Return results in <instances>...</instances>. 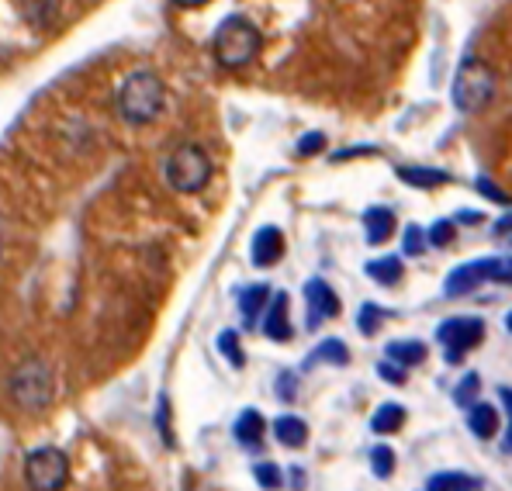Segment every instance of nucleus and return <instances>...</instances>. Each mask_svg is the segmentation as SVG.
I'll use <instances>...</instances> for the list:
<instances>
[{
    "label": "nucleus",
    "instance_id": "f257e3e1",
    "mask_svg": "<svg viewBox=\"0 0 512 491\" xmlns=\"http://www.w3.org/2000/svg\"><path fill=\"white\" fill-rule=\"evenodd\" d=\"M167 108V87L153 70L128 73L118 87V115L128 125H153Z\"/></svg>",
    "mask_w": 512,
    "mask_h": 491
},
{
    "label": "nucleus",
    "instance_id": "f03ea898",
    "mask_svg": "<svg viewBox=\"0 0 512 491\" xmlns=\"http://www.w3.org/2000/svg\"><path fill=\"white\" fill-rule=\"evenodd\" d=\"M263 49V35L260 28L253 25L250 18H225L215 32V59L225 66V70H243L250 66Z\"/></svg>",
    "mask_w": 512,
    "mask_h": 491
},
{
    "label": "nucleus",
    "instance_id": "7ed1b4c3",
    "mask_svg": "<svg viewBox=\"0 0 512 491\" xmlns=\"http://www.w3.org/2000/svg\"><path fill=\"white\" fill-rule=\"evenodd\" d=\"M11 402L25 412H45L56 398V374L45 360H25L7 381Z\"/></svg>",
    "mask_w": 512,
    "mask_h": 491
},
{
    "label": "nucleus",
    "instance_id": "20e7f679",
    "mask_svg": "<svg viewBox=\"0 0 512 491\" xmlns=\"http://www.w3.org/2000/svg\"><path fill=\"white\" fill-rule=\"evenodd\" d=\"M454 108L464 111V115H474L481 111L488 101L495 97V70L478 56H468L461 66H457V77H454Z\"/></svg>",
    "mask_w": 512,
    "mask_h": 491
},
{
    "label": "nucleus",
    "instance_id": "39448f33",
    "mask_svg": "<svg viewBox=\"0 0 512 491\" xmlns=\"http://www.w3.org/2000/svg\"><path fill=\"white\" fill-rule=\"evenodd\" d=\"M212 180V160L201 146L194 142H184L170 153L167 160V184L173 187L177 194H198L208 187Z\"/></svg>",
    "mask_w": 512,
    "mask_h": 491
},
{
    "label": "nucleus",
    "instance_id": "423d86ee",
    "mask_svg": "<svg viewBox=\"0 0 512 491\" xmlns=\"http://www.w3.org/2000/svg\"><path fill=\"white\" fill-rule=\"evenodd\" d=\"M70 481V457L56 447H39L25 457V485L32 491H63Z\"/></svg>",
    "mask_w": 512,
    "mask_h": 491
},
{
    "label": "nucleus",
    "instance_id": "0eeeda50",
    "mask_svg": "<svg viewBox=\"0 0 512 491\" xmlns=\"http://www.w3.org/2000/svg\"><path fill=\"white\" fill-rule=\"evenodd\" d=\"M436 339L447 350V364H457L464 360V353L474 350V346L485 339V322L471 319V315H461V319H447L440 329H436Z\"/></svg>",
    "mask_w": 512,
    "mask_h": 491
},
{
    "label": "nucleus",
    "instance_id": "6e6552de",
    "mask_svg": "<svg viewBox=\"0 0 512 491\" xmlns=\"http://www.w3.org/2000/svg\"><path fill=\"white\" fill-rule=\"evenodd\" d=\"M495 270H499V256L464 263V267H457L454 274L447 277V284H443V294H447V298H464V294L478 291L481 284L495 281Z\"/></svg>",
    "mask_w": 512,
    "mask_h": 491
},
{
    "label": "nucleus",
    "instance_id": "1a4fd4ad",
    "mask_svg": "<svg viewBox=\"0 0 512 491\" xmlns=\"http://www.w3.org/2000/svg\"><path fill=\"white\" fill-rule=\"evenodd\" d=\"M305 301H308V326H319V322H326V319H336L340 315V298H336V291L329 287L326 281H308L305 284Z\"/></svg>",
    "mask_w": 512,
    "mask_h": 491
},
{
    "label": "nucleus",
    "instance_id": "9d476101",
    "mask_svg": "<svg viewBox=\"0 0 512 491\" xmlns=\"http://www.w3.org/2000/svg\"><path fill=\"white\" fill-rule=\"evenodd\" d=\"M291 315H288V294L277 291L270 294L267 308H263V336L274 339V343H288L291 339Z\"/></svg>",
    "mask_w": 512,
    "mask_h": 491
},
{
    "label": "nucleus",
    "instance_id": "9b49d317",
    "mask_svg": "<svg viewBox=\"0 0 512 491\" xmlns=\"http://www.w3.org/2000/svg\"><path fill=\"white\" fill-rule=\"evenodd\" d=\"M284 256V232L277 225H263L253 236V267L267 270Z\"/></svg>",
    "mask_w": 512,
    "mask_h": 491
},
{
    "label": "nucleus",
    "instance_id": "f8f14e48",
    "mask_svg": "<svg viewBox=\"0 0 512 491\" xmlns=\"http://www.w3.org/2000/svg\"><path fill=\"white\" fill-rule=\"evenodd\" d=\"M395 232V211L391 208H367L364 211V236L371 246H381Z\"/></svg>",
    "mask_w": 512,
    "mask_h": 491
},
{
    "label": "nucleus",
    "instance_id": "ddd939ff",
    "mask_svg": "<svg viewBox=\"0 0 512 491\" xmlns=\"http://www.w3.org/2000/svg\"><path fill=\"white\" fill-rule=\"evenodd\" d=\"M468 429L478 440H492V436L499 433V409L485 402L468 405Z\"/></svg>",
    "mask_w": 512,
    "mask_h": 491
},
{
    "label": "nucleus",
    "instance_id": "4468645a",
    "mask_svg": "<svg viewBox=\"0 0 512 491\" xmlns=\"http://www.w3.org/2000/svg\"><path fill=\"white\" fill-rule=\"evenodd\" d=\"M59 4L63 0H18V11L32 28H49L59 18Z\"/></svg>",
    "mask_w": 512,
    "mask_h": 491
},
{
    "label": "nucleus",
    "instance_id": "2eb2a0df",
    "mask_svg": "<svg viewBox=\"0 0 512 491\" xmlns=\"http://www.w3.org/2000/svg\"><path fill=\"white\" fill-rule=\"evenodd\" d=\"M267 301H270V287L267 284H253V287H246V291L239 294V312H243V322L250 329L256 326V322H260Z\"/></svg>",
    "mask_w": 512,
    "mask_h": 491
},
{
    "label": "nucleus",
    "instance_id": "dca6fc26",
    "mask_svg": "<svg viewBox=\"0 0 512 491\" xmlns=\"http://www.w3.org/2000/svg\"><path fill=\"white\" fill-rule=\"evenodd\" d=\"M232 433H236V440L243 443L246 450H256L263 443V415L256 409H246L239 412L236 426H232Z\"/></svg>",
    "mask_w": 512,
    "mask_h": 491
},
{
    "label": "nucleus",
    "instance_id": "f3484780",
    "mask_svg": "<svg viewBox=\"0 0 512 491\" xmlns=\"http://www.w3.org/2000/svg\"><path fill=\"white\" fill-rule=\"evenodd\" d=\"M274 436L281 447L298 450L308 443V426H305V419H298V415H281V419L274 422Z\"/></svg>",
    "mask_w": 512,
    "mask_h": 491
},
{
    "label": "nucleus",
    "instance_id": "a211bd4d",
    "mask_svg": "<svg viewBox=\"0 0 512 491\" xmlns=\"http://www.w3.org/2000/svg\"><path fill=\"white\" fill-rule=\"evenodd\" d=\"M398 180L409 187H423V191H429V187H443L450 177L443 170H426V166H398Z\"/></svg>",
    "mask_w": 512,
    "mask_h": 491
},
{
    "label": "nucleus",
    "instance_id": "6ab92c4d",
    "mask_svg": "<svg viewBox=\"0 0 512 491\" xmlns=\"http://www.w3.org/2000/svg\"><path fill=\"white\" fill-rule=\"evenodd\" d=\"M384 357L395 360V364H402V367H416L426 360V346L416 343V339H395V343H388Z\"/></svg>",
    "mask_w": 512,
    "mask_h": 491
},
{
    "label": "nucleus",
    "instance_id": "aec40b11",
    "mask_svg": "<svg viewBox=\"0 0 512 491\" xmlns=\"http://www.w3.org/2000/svg\"><path fill=\"white\" fill-rule=\"evenodd\" d=\"M402 422H405V409H402V405H395V402H388V405H381V409L374 412L371 429L378 436H391V433H398V429H402Z\"/></svg>",
    "mask_w": 512,
    "mask_h": 491
},
{
    "label": "nucleus",
    "instance_id": "412c9836",
    "mask_svg": "<svg viewBox=\"0 0 512 491\" xmlns=\"http://www.w3.org/2000/svg\"><path fill=\"white\" fill-rule=\"evenodd\" d=\"M367 277L384 284V287L398 284V281H402V260H398V256H381V260H371V263H367Z\"/></svg>",
    "mask_w": 512,
    "mask_h": 491
},
{
    "label": "nucleus",
    "instance_id": "4be33fe9",
    "mask_svg": "<svg viewBox=\"0 0 512 491\" xmlns=\"http://www.w3.org/2000/svg\"><path fill=\"white\" fill-rule=\"evenodd\" d=\"M478 488V481L468 478L464 471H443V474H433L429 478L426 491H474Z\"/></svg>",
    "mask_w": 512,
    "mask_h": 491
},
{
    "label": "nucleus",
    "instance_id": "5701e85b",
    "mask_svg": "<svg viewBox=\"0 0 512 491\" xmlns=\"http://www.w3.org/2000/svg\"><path fill=\"white\" fill-rule=\"evenodd\" d=\"M319 360H329V364L343 367V364H350V350H346V346L340 343V339H326V343H322L319 350L308 353V367L319 364Z\"/></svg>",
    "mask_w": 512,
    "mask_h": 491
},
{
    "label": "nucleus",
    "instance_id": "b1692460",
    "mask_svg": "<svg viewBox=\"0 0 512 491\" xmlns=\"http://www.w3.org/2000/svg\"><path fill=\"white\" fill-rule=\"evenodd\" d=\"M381 322H384V308L374 305V301H367V305L360 308V315H357L360 332H364V336H374V332L381 329Z\"/></svg>",
    "mask_w": 512,
    "mask_h": 491
},
{
    "label": "nucleus",
    "instance_id": "393cba45",
    "mask_svg": "<svg viewBox=\"0 0 512 491\" xmlns=\"http://www.w3.org/2000/svg\"><path fill=\"white\" fill-rule=\"evenodd\" d=\"M218 350H222V357L229 360L232 367H243V346H239V336L232 329H225L222 336H218Z\"/></svg>",
    "mask_w": 512,
    "mask_h": 491
},
{
    "label": "nucleus",
    "instance_id": "a878e982",
    "mask_svg": "<svg viewBox=\"0 0 512 491\" xmlns=\"http://www.w3.org/2000/svg\"><path fill=\"white\" fill-rule=\"evenodd\" d=\"M371 467L381 481H388L391 471H395V453H391V447H374L371 450Z\"/></svg>",
    "mask_w": 512,
    "mask_h": 491
},
{
    "label": "nucleus",
    "instance_id": "bb28decb",
    "mask_svg": "<svg viewBox=\"0 0 512 491\" xmlns=\"http://www.w3.org/2000/svg\"><path fill=\"white\" fill-rule=\"evenodd\" d=\"M253 474H256V485L267 488V491H277V488L284 485L281 467H277V464H256V467H253Z\"/></svg>",
    "mask_w": 512,
    "mask_h": 491
},
{
    "label": "nucleus",
    "instance_id": "cd10ccee",
    "mask_svg": "<svg viewBox=\"0 0 512 491\" xmlns=\"http://www.w3.org/2000/svg\"><path fill=\"white\" fill-rule=\"evenodd\" d=\"M454 229H457L454 222H436V225H429L426 243H429V246H436V249L450 246V239H454Z\"/></svg>",
    "mask_w": 512,
    "mask_h": 491
},
{
    "label": "nucleus",
    "instance_id": "c85d7f7f",
    "mask_svg": "<svg viewBox=\"0 0 512 491\" xmlns=\"http://www.w3.org/2000/svg\"><path fill=\"white\" fill-rule=\"evenodd\" d=\"M474 395H478V374H468L454 391V402L457 405H474Z\"/></svg>",
    "mask_w": 512,
    "mask_h": 491
},
{
    "label": "nucleus",
    "instance_id": "c756f323",
    "mask_svg": "<svg viewBox=\"0 0 512 491\" xmlns=\"http://www.w3.org/2000/svg\"><path fill=\"white\" fill-rule=\"evenodd\" d=\"M322 146H326V135L308 132V135H301V142H298V156H315V153H322Z\"/></svg>",
    "mask_w": 512,
    "mask_h": 491
},
{
    "label": "nucleus",
    "instance_id": "7c9ffc66",
    "mask_svg": "<svg viewBox=\"0 0 512 491\" xmlns=\"http://www.w3.org/2000/svg\"><path fill=\"white\" fill-rule=\"evenodd\" d=\"M423 246H426L423 229H419V225H409V229H405V253L419 256V253H423Z\"/></svg>",
    "mask_w": 512,
    "mask_h": 491
},
{
    "label": "nucleus",
    "instance_id": "2f4dec72",
    "mask_svg": "<svg viewBox=\"0 0 512 491\" xmlns=\"http://www.w3.org/2000/svg\"><path fill=\"white\" fill-rule=\"evenodd\" d=\"M378 374L384 377V381H391V384H405V367L402 364H395V360H384V364H378Z\"/></svg>",
    "mask_w": 512,
    "mask_h": 491
},
{
    "label": "nucleus",
    "instance_id": "473e14b6",
    "mask_svg": "<svg viewBox=\"0 0 512 491\" xmlns=\"http://www.w3.org/2000/svg\"><path fill=\"white\" fill-rule=\"evenodd\" d=\"M478 191H481V194H488V198H492L495 205H512L509 194H506V191H499V187H495L492 180H485V177L478 180Z\"/></svg>",
    "mask_w": 512,
    "mask_h": 491
},
{
    "label": "nucleus",
    "instance_id": "72a5a7b5",
    "mask_svg": "<svg viewBox=\"0 0 512 491\" xmlns=\"http://www.w3.org/2000/svg\"><path fill=\"white\" fill-rule=\"evenodd\" d=\"M295 388H298L295 374H281V377H277V395H281L284 402H291V398H295Z\"/></svg>",
    "mask_w": 512,
    "mask_h": 491
},
{
    "label": "nucleus",
    "instance_id": "f704fd0d",
    "mask_svg": "<svg viewBox=\"0 0 512 491\" xmlns=\"http://www.w3.org/2000/svg\"><path fill=\"white\" fill-rule=\"evenodd\" d=\"M502 402H506V409H509V436H506V450L509 457H512V388H502Z\"/></svg>",
    "mask_w": 512,
    "mask_h": 491
},
{
    "label": "nucleus",
    "instance_id": "c9c22d12",
    "mask_svg": "<svg viewBox=\"0 0 512 491\" xmlns=\"http://www.w3.org/2000/svg\"><path fill=\"white\" fill-rule=\"evenodd\" d=\"M495 236H499V239H509V243H512V215H509V218H502V222L495 225Z\"/></svg>",
    "mask_w": 512,
    "mask_h": 491
},
{
    "label": "nucleus",
    "instance_id": "e433bc0d",
    "mask_svg": "<svg viewBox=\"0 0 512 491\" xmlns=\"http://www.w3.org/2000/svg\"><path fill=\"white\" fill-rule=\"evenodd\" d=\"M177 7H184V11H194V7H205L208 0H173Z\"/></svg>",
    "mask_w": 512,
    "mask_h": 491
},
{
    "label": "nucleus",
    "instance_id": "4c0bfd02",
    "mask_svg": "<svg viewBox=\"0 0 512 491\" xmlns=\"http://www.w3.org/2000/svg\"><path fill=\"white\" fill-rule=\"evenodd\" d=\"M506 329H509V332H512V312H509V315H506Z\"/></svg>",
    "mask_w": 512,
    "mask_h": 491
}]
</instances>
